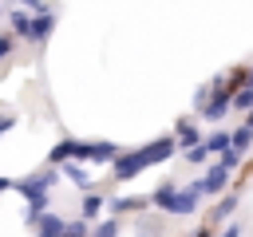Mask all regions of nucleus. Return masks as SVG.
Returning a JSON list of instances; mask_svg holds the SVG:
<instances>
[{
    "mask_svg": "<svg viewBox=\"0 0 253 237\" xmlns=\"http://www.w3.org/2000/svg\"><path fill=\"white\" fill-rule=\"evenodd\" d=\"M206 190H202V182L198 186H190V190H182L178 198H174V205H170V213H194L198 209V198H202Z\"/></svg>",
    "mask_w": 253,
    "mask_h": 237,
    "instance_id": "1",
    "label": "nucleus"
},
{
    "mask_svg": "<svg viewBox=\"0 0 253 237\" xmlns=\"http://www.w3.org/2000/svg\"><path fill=\"white\" fill-rule=\"evenodd\" d=\"M36 233H40V237H63V233H67V221H59L55 213H43V217L36 221Z\"/></svg>",
    "mask_w": 253,
    "mask_h": 237,
    "instance_id": "2",
    "label": "nucleus"
},
{
    "mask_svg": "<svg viewBox=\"0 0 253 237\" xmlns=\"http://www.w3.org/2000/svg\"><path fill=\"white\" fill-rule=\"evenodd\" d=\"M150 205V198H119V201H111V213L119 217V213H142Z\"/></svg>",
    "mask_w": 253,
    "mask_h": 237,
    "instance_id": "3",
    "label": "nucleus"
},
{
    "mask_svg": "<svg viewBox=\"0 0 253 237\" xmlns=\"http://www.w3.org/2000/svg\"><path fill=\"white\" fill-rule=\"evenodd\" d=\"M174 198H178V190H174V186L166 182V186H158V190L150 194V205H158V209H166V213H170V205H174Z\"/></svg>",
    "mask_w": 253,
    "mask_h": 237,
    "instance_id": "4",
    "label": "nucleus"
},
{
    "mask_svg": "<svg viewBox=\"0 0 253 237\" xmlns=\"http://www.w3.org/2000/svg\"><path fill=\"white\" fill-rule=\"evenodd\" d=\"M142 162H146L142 154H130V158H123V162H119V170H115V178H134V174L142 170Z\"/></svg>",
    "mask_w": 253,
    "mask_h": 237,
    "instance_id": "5",
    "label": "nucleus"
},
{
    "mask_svg": "<svg viewBox=\"0 0 253 237\" xmlns=\"http://www.w3.org/2000/svg\"><path fill=\"white\" fill-rule=\"evenodd\" d=\"M91 237H119V217L111 213V217L95 221V225H91Z\"/></svg>",
    "mask_w": 253,
    "mask_h": 237,
    "instance_id": "6",
    "label": "nucleus"
},
{
    "mask_svg": "<svg viewBox=\"0 0 253 237\" xmlns=\"http://www.w3.org/2000/svg\"><path fill=\"white\" fill-rule=\"evenodd\" d=\"M221 186H225V166H213V170L206 174V182H202V190H206V194H217Z\"/></svg>",
    "mask_w": 253,
    "mask_h": 237,
    "instance_id": "7",
    "label": "nucleus"
},
{
    "mask_svg": "<svg viewBox=\"0 0 253 237\" xmlns=\"http://www.w3.org/2000/svg\"><path fill=\"white\" fill-rule=\"evenodd\" d=\"M103 213V198L99 194H91V198H83V221H95Z\"/></svg>",
    "mask_w": 253,
    "mask_h": 237,
    "instance_id": "8",
    "label": "nucleus"
},
{
    "mask_svg": "<svg viewBox=\"0 0 253 237\" xmlns=\"http://www.w3.org/2000/svg\"><path fill=\"white\" fill-rule=\"evenodd\" d=\"M233 209H237V198H233V194H229V198H221V201H217V205H213V221H225V217H229V213H233Z\"/></svg>",
    "mask_w": 253,
    "mask_h": 237,
    "instance_id": "9",
    "label": "nucleus"
},
{
    "mask_svg": "<svg viewBox=\"0 0 253 237\" xmlns=\"http://www.w3.org/2000/svg\"><path fill=\"white\" fill-rule=\"evenodd\" d=\"M63 237H91V221H83V217L79 221H67V233Z\"/></svg>",
    "mask_w": 253,
    "mask_h": 237,
    "instance_id": "10",
    "label": "nucleus"
},
{
    "mask_svg": "<svg viewBox=\"0 0 253 237\" xmlns=\"http://www.w3.org/2000/svg\"><path fill=\"white\" fill-rule=\"evenodd\" d=\"M166 154H170V142H154L142 158H146V162H158V158H166Z\"/></svg>",
    "mask_w": 253,
    "mask_h": 237,
    "instance_id": "11",
    "label": "nucleus"
},
{
    "mask_svg": "<svg viewBox=\"0 0 253 237\" xmlns=\"http://www.w3.org/2000/svg\"><path fill=\"white\" fill-rule=\"evenodd\" d=\"M217 237H241V225H225V229H221Z\"/></svg>",
    "mask_w": 253,
    "mask_h": 237,
    "instance_id": "12",
    "label": "nucleus"
},
{
    "mask_svg": "<svg viewBox=\"0 0 253 237\" xmlns=\"http://www.w3.org/2000/svg\"><path fill=\"white\" fill-rule=\"evenodd\" d=\"M190 237H213V229H194Z\"/></svg>",
    "mask_w": 253,
    "mask_h": 237,
    "instance_id": "13",
    "label": "nucleus"
},
{
    "mask_svg": "<svg viewBox=\"0 0 253 237\" xmlns=\"http://www.w3.org/2000/svg\"><path fill=\"white\" fill-rule=\"evenodd\" d=\"M4 51H8V40H0V55H4Z\"/></svg>",
    "mask_w": 253,
    "mask_h": 237,
    "instance_id": "14",
    "label": "nucleus"
},
{
    "mask_svg": "<svg viewBox=\"0 0 253 237\" xmlns=\"http://www.w3.org/2000/svg\"><path fill=\"white\" fill-rule=\"evenodd\" d=\"M249 130H253V122H249Z\"/></svg>",
    "mask_w": 253,
    "mask_h": 237,
    "instance_id": "15",
    "label": "nucleus"
}]
</instances>
